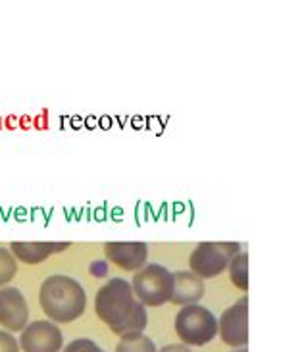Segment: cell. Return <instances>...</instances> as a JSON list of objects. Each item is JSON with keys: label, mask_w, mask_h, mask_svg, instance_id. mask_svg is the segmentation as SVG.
Instances as JSON below:
<instances>
[{"label": "cell", "mask_w": 304, "mask_h": 352, "mask_svg": "<svg viewBox=\"0 0 304 352\" xmlns=\"http://www.w3.org/2000/svg\"><path fill=\"white\" fill-rule=\"evenodd\" d=\"M72 243L67 241H58V243H50V241H37V243H25V241H14L10 243V252L14 254L16 260L23 262V264H41L45 262L50 254H56L62 250H67Z\"/></svg>", "instance_id": "30bf717a"}, {"label": "cell", "mask_w": 304, "mask_h": 352, "mask_svg": "<svg viewBox=\"0 0 304 352\" xmlns=\"http://www.w3.org/2000/svg\"><path fill=\"white\" fill-rule=\"evenodd\" d=\"M91 270H93V274H95V272H98V276L96 277H102L106 274V264H98V266L95 264V266L91 267Z\"/></svg>", "instance_id": "ac0fdd59"}, {"label": "cell", "mask_w": 304, "mask_h": 352, "mask_svg": "<svg viewBox=\"0 0 304 352\" xmlns=\"http://www.w3.org/2000/svg\"><path fill=\"white\" fill-rule=\"evenodd\" d=\"M105 254L118 267L137 272L146 264L149 247L141 241H112L105 245Z\"/></svg>", "instance_id": "9c48e42d"}, {"label": "cell", "mask_w": 304, "mask_h": 352, "mask_svg": "<svg viewBox=\"0 0 304 352\" xmlns=\"http://www.w3.org/2000/svg\"><path fill=\"white\" fill-rule=\"evenodd\" d=\"M64 352H105L95 341H91V339H76V341H72V343L67 344Z\"/></svg>", "instance_id": "9a60e30c"}, {"label": "cell", "mask_w": 304, "mask_h": 352, "mask_svg": "<svg viewBox=\"0 0 304 352\" xmlns=\"http://www.w3.org/2000/svg\"><path fill=\"white\" fill-rule=\"evenodd\" d=\"M131 289L143 306H162L170 302L173 293V274L160 264H149L137 270Z\"/></svg>", "instance_id": "277c9868"}, {"label": "cell", "mask_w": 304, "mask_h": 352, "mask_svg": "<svg viewBox=\"0 0 304 352\" xmlns=\"http://www.w3.org/2000/svg\"><path fill=\"white\" fill-rule=\"evenodd\" d=\"M19 346L23 352H60L64 346V335L54 322L37 320L21 329Z\"/></svg>", "instance_id": "8992f818"}, {"label": "cell", "mask_w": 304, "mask_h": 352, "mask_svg": "<svg viewBox=\"0 0 304 352\" xmlns=\"http://www.w3.org/2000/svg\"><path fill=\"white\" fill-rule=\"evenodd\" d=\"M204 279L195 276L193 272H175L173 274V293H171V302L173 305L189 306L197 305L204 296Z\"/></svg>", "instance_id": "8fae6325"}, {"label": "cell", "mask_w": 304, "mask_h": 352, "mask_svg": "<svg viewBox=\"0 0 304 352\" xmlns=\"http://www.w3.org/2000/svg\"><path fill=\"white\" fill-rule=\"evenodd\" d=\"M175 333L187 346H202L218 335V320L204 306H183L175 316Z\"/></svg>", "instance_id": "3957f363"}, {"label": "cell", "mask_w": 304, "mask_h": 352, "mask_svg": "<svg viewBox=\"0 0 304 352\" xmlns=\"http://www.w3.org/2000/svg\"><path fill=\"white\" fill-rule=\"evenodd\" d=\"M241 252L239 243H200L191 252V272L200 279H212L229 266L231 258Z\"/></svg>", "instance_id": "5b68a950"}, {"label": "cell", "mask_w": 304, "mask_h": 352, "mask_svg": "<svg viewBox=\"0 0 304 352\" xmlns=\"http://www.w3.org/2000/svg\"><path fill=\"white\" fill-rule=\"evenodd\" d=\"M229 277L241 291H248V254L239 252L229 262Z\"/></svg>", "instance_id": "7c38bea8"}, {"label": "cell", "mask_w": 304, "mask_h": 352, "mask_svg": "<svg viewBox=\"0 0 304 352\" xmlns=\"http://www.w3.org/2000/svg\"><path fill=\"white\" fill-rule=\"evenodd\" d=\"M218 329L221 341L229 346H245L248 343V296L229 306L219 318Z\"/></svg>", "instance_id": "52a82bcc"}, {"label": "cell", "mask_w": 304, "mask_h": 352, "mask_svg": "<svg viewBox=\"0 0 304 352\" xmlns=\"http://www.w3.org/2000/svg\"><path fill=\"white\" fill-rule=\"evenodd\" d=\"M158 352H191V349L187 344H168V346H164Z\"/></svg>", "instance_id": "e0dca14e"}, {"label": "cell", "mask_w": 304, "mask_h": 352, "mask_svg": "<svg viewBox=\"0 0 304 352\" xmlns=\"http://www.w3.org/2000/svg\"><path fill=\"white\" fill-rule=\"evenodd\" d=\"M0 352H19L18 341L10 331L0 329Z\"/></svg>", "instance_id": "2e32d148"}, {"label": "cell", "mask_w": 304, "mask_h": 352, "mask_svg": "<svg viewBox=\"0 0 304 352\" xmlns=\"http://www.w3.org/2000/svg\"><path fill=\"white\" fill-rule=\"evenodd\" d=\"M235 352H247V351H245V349H241V351H235Z\"/></svg>", "instance_id": "d6986e66"}, {"label": "cell", "mask_w": 304, "mask_h": 352, "mask_svg": "<svg viewBox=\"0 0 304 352\" xmlns=\"http://www.w3.org/2000/svg\"><path fill=\"white\" fill-rule=\"evenodd\" d=\"M18 274V260L8 248L0 247V287L10 283Z\"/></svg>", "instance_id": "5bb4252c"}, {"label": "cell", "mask_w": 304, "mask_h": 352, "mask_svg": "<svg viewBox=\"0 0 304 352\" xmlns=\"http://www.w3.org/2000/svg\"><path fill=\"white\" fill-rule=\"evenodd\" d=\"M39 302L50 322L69 324L85 312V289L74 277L50 276L41 285Z\"/></svg>", "instance_id": "7a4b0ae2"}, {"label": "cell", "mask_w": 304, "mask_h": 352, "mask_svg": "<svg viewBox=\"0 0 304 352\" xmlns=\"http://www.w3.org/2000/svg\"><path fill=\"white\" fill-rule=\"evenodd\" d=\"M116 352H156V346L151 337H146L144 333H131L122 335Z\"/></svg>", "instance_id": "4fadbf2b"}, {"label": "cell", "mask_w": 304, "mask_h": 352, "mask_svg": "<svg viewBox=\"0 0 304 352\" xmlns=\"http://www.w3.org/2000/svg\"><path fill=\"white\" fill-rule=\"evenodd\" d=\"M95 312L114 333H143L149 324V316L139 300H135L131 283L122 277H112L98 289L95 296Z\"/></svg>", "instance_id": "6da1fadb"}, {"label": "cell", "mask_w": 304, "mask_h": 352, "mask_svg": "<svg viewBox=\"0 0 304 352\" xmlns=\"http://www.w3.org/2000/svg\"><path fill=\"white\" fill-rule=\"evenodd\" d=\"M29 322V308L23 293L16 287L0 289V325L8 331H21Z\"/></svg>", "instance_id": "ba28073f"}]
</instances>
